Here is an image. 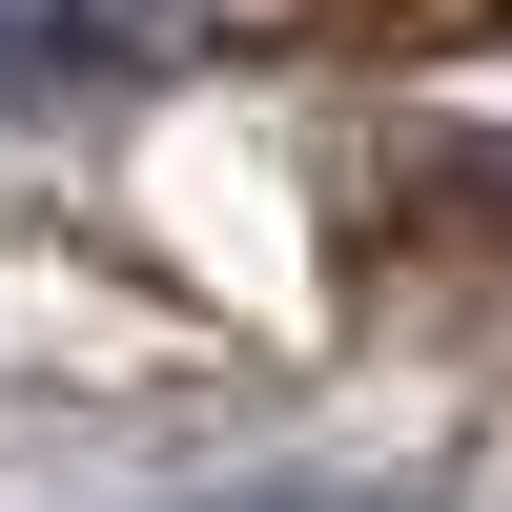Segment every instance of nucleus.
<instances>
[{"mask_svg": "<svg viewBox=\"0 0 512 512\" xmlns=\"http://www.w3.org/2000/svg\"><path fill=\"white\" fill-rule=\"evenodd\" d=\"M185 512H431V492H185Z\"/></svg>", "mask_w": 512, "mask_h": 512, "instance_id": "nucleus-2", "label": "nucleus"}, {"mask_svg": "<svg viewBox=\"0 0 512 512\" xmlns=\"http://www.w3.org/2000/svg\"><path fill=\"white\" fill-rule=\"evenodd\" d=\"M103 41V0H0V82H41V62H82Z\"/></svg>", "mask_w": 512, "mask_h": 512, "instance_id": "nucleus-1", "label": "nucleus"}]
</instances>
